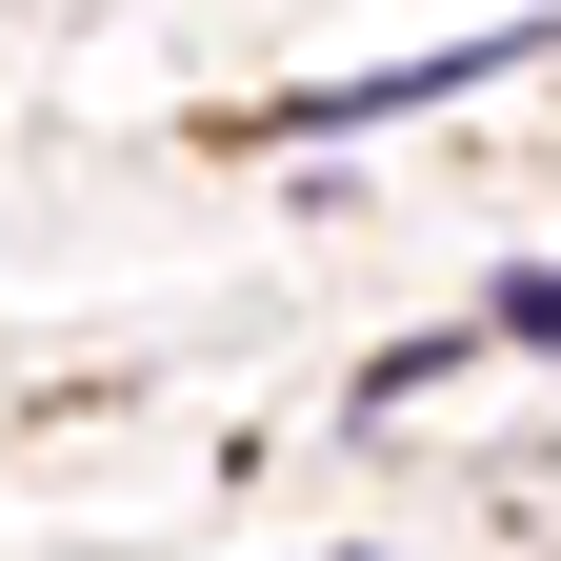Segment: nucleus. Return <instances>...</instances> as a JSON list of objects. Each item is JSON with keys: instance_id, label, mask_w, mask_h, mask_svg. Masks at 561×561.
<instances>
[{"instance_id": "20e7f679", "label": "nucleus", "mask_w": 561, "mask_h": 561, "mask_svg": "<svg viewBox=\"0 0 561 561\" xmlns=\"http://www.w3.org/2000/svg\"><path fill=\"white\" fill-rule=\"evenodd\" d=\"M321 561H362V541H321Z\"/></svg>"}, {"instance_id": "7ed1b4c3", "label": "nucleus", "mask_w": 561, "mask_h": 561, "mask_svg": "<svg viewBox=\"0 0 561 561\" xmlns=\"http://www.w3.org/2000/svg\"><path fill=\"white\" fill-rule=\"evenodd\" d=\"M481 341H522V362H561V261H522L502 301H481Z\"/></svg>"}, {"instance_id": "f257e3e1", "label": "nucleus", "mask_w": 561, "mask_h": 561, "mask_svg": "<svg viewBox=\"0 0 561 561\" xmlns=\"http://www.w3.org/2000/svg\"><path fill=\"white\" fill-rule=\"evenodd\" d=\"M522 60H561V21H481V41H421V60H362V81H301V101H261V140H381V121H442V101H502Z\"/></svg>"}, {"instance_id": "f03ea898", "label": "nucleus", "mask_w": 561, "mask_h": 561, "mask_svg": "<svg viewBox=\"0 0 561 561\" xmlns=\"http://www.w3.org/2000/svg\"><path fill=\"white\" fill-rule=\"evenodd\" d=\"M421 381H461V321H421V341H381V362H362V381H341V421H401Z\"/></svg>"}]
</instances>
